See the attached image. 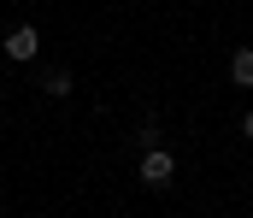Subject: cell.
<instances>
[{
	"instance_id": "1",
	"label": "cell",
	"mask_w": 253,
	"mask_h": 218,
	"mask_svg": "<svg viewBox=\"0 0 253 218\" xmlns=\"http://www.w3.org/2000/svg\"><path fill=\"white\" fill-rule=\"evenodd\" d=\"M141 183L147 189H171L177 183V159L165 147H141Z\"/></svg>"
},
{
	"instance_id": "2",
	"label": "cell",
	"mask_w": 253,
	"mask_h": 218,
	"mask_svg": "<svg viewBox=\"0 0 253 218\" xmlns=\"http://www.w3.org/2000/svg\"><path fill=\"white\" fill-rule=\"evenodd\" d=\"M6 53H12V59H36V53H42V36H36L30 24H18L12 42H6Z\"/></svg>"
},
{
	"instance_id": "3",
	"label": "cell",
	"mask_w": 253,
	"mask_h": 218,
	"mask_svg": "<svg viewBox=\"0 0 253 218\" xmlns=\"http://www.w3.org/2000/svg\"><path fill=\"white\" fill-rule=\"evenodd\" d=\"M230 83H236V88H253V47H236V59H230Z\"/></svg>"
},
{
	"instance_id": "4",
	"label": "cell",
	"mask_w": 253,
	"mask_h": 218,
	"mask_svg": "<svg viewBox=\"0 0 253 218\" xmlns=\"http://www.w3.org/2000/svg\"><path fill=\"white\" fill-rule=\"evenodd\" d=\"M36 83H42V94H53V100H65V94H71V71H42Z\"/></svg>"
},
{
	"instance_id": "5",
	"label": "cell",
	"mask_w": 253,
	"mask_h": 218,
	"mask_svg": "<svg viewBox=\"0 0 253 218\" xmlns=\"http://www.w3.org/2000/svg\"><path fill=\"white\" fill-rule=\"evenodd\" d=\"M135 142H141V147H159V124H153V118H147V124H141V130H135Z\"/></svg>"
},
{
	"instance_id": "6",
	"label": "cell",
	"mask_w": 253,
	"mask_h": 218,
	"mask_svg": "<svg viewBox=\"0 0 253 218\" xmlns=\"http://www.w3.org/2000/svg\"><path fill=\"white\" fill-rule=\"evenodd\" d=\"M242 130H248V142H253V112H248V118H242Z\"/></svg>"
}]
</instances>
